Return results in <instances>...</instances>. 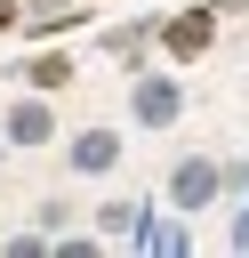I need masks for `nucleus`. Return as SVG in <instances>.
Masks as SVG:
<instances>
[{
	"instance_id": "f257e3e1",
	"label": "nucleus",
	"mask_w": 249,
	"mask_h": 258,
	"mask_svg": "<svg viewBox=\"0 0 249 258\" xmlns=\"http://www.w3.org/2000/svg\"><path fill=\"white\" fill-rule=\"evenodd\" d=\"M217 194H225V161H209V153H185V161L169 169V210H177V218L209 210Z\"/></svg>"
},
{
	"instance_id": "f03ea898",
	"label": "nucleus",
	"mask_w": 249,
	"mask_h": 258,
	"mask_svg": "<svg viewBox=\"0 0 249 258\" xmlns=\"http://www.w3.org/2000/svg\"><path fill=\"white\" fill-rule=\"evenodd\" d=\"M177 113H185L177 73H137V81H129V121H137V129H169Z\"/></svg>"
},
{
	"instance_id": "7ed1b4c3",
	"label": "nucleus",
	"mask_w": 249,
	"mask_h": 258,
	"mask_svg": "<svg viewBox=\"0 0 249 258\" xmlns=\"http://www.w3.org/2000/svg\"><path fill=\"white\" fill-rule=\"evenodd\" d=\"M0 137H8V145H48V137H56L48 97H40V89H32V97H16V105L0 113Z\"/></svg>"
},
{
	"instance_id": "20e7f679",
	"label": "nucleus",
	"mask_w": 249,
	"mask_h": 258,
	"mask_svg": "<svg viewBox=\"0 0 249 258\" xmlns=\"http://www.w3.org/2000/svg\"><path fill=\"white\" fill-rule=\"evenodd\" d=\"M64 161H72V177H112V169H120V137H112V129H80V137L64 145Z\"/></svg>"
},
{
	"instance_id": "39448f33",
	"label": "nucleus",
	"mask_w": 249,
	"mask_h": 258,
	"mask_svg": "<svg viewBox=\"0 0 249 258\" xmlns=\"http://www.w3.org/2000/svg\"><path fill=\"white\" fill-rule=\"evenodd\" d=\"M161 40H169V56H201L217 40V8H185L177 24H161Z\"/></svg>"
},
{
	"instance_id": "423d86ee",
	"label": "nucleus",
	"mask_w": 249,
	"mask_h": 258,
	"mask_svg": "<svg viewBox=\"0 0 249 258\" xmlns=\"http://www.w3.org/2000/svg\"><path fill=\"white\" fill-rule=\"evenodd\" d=\"M137 250H161V258H177V250H193V234L177 226V218H153V210H137V234H129Z\"/></svg>"
},
{
	"instance_id": "0eeeda50",
	"label": "nucleus",
	"mask_w": 249,
	"mask_h": 258,
	"mask_svg": "<svg viewBox=\"0 0 249 258\" xmlns=\"http://www.w3.org/2000/svg\"><path fill=\"white\" fill-rule=\"evenodd\" d=\"M24 81H32L40 97H48V89H64V81H72V56H64V48H40V56L24 64Z\"/></svg>"
},
{
	"instance_id": "6e6552de",
	"label": "nucleus",
	"mask_w": 249,
	"mask_h": 258,
	"mask_svg": "<svg viewBox=\"0 0 249 258\" xmlns=\"http://www.w3.org/2000/svg\"><path fill=\"white\" fill-rule=\"evenodd\" d=\"M137 210H145V202H104L96 226H104V234H137Z\"/></svg>"
},
{
	"instance_id": "1a4fd4ad",
	"label": "nucleus",
	"mask_w": 249,
	"mask_h": 258,
	"mask_svg": "<svg viewBox=\"0 0 249 258\" xmlns=\"http://www.w3.org/2000/svg\"><path fill=\"white\" fill-rule=\"evenodd\" d=\"M8 258H48V234L32 226V234H8Z\"/></svg>"
},
{
	"instance_id": "9d476101",
	"label": "nucleus",
	"mask_w": 249,
	"mask_h": 258,
	"mask_svg": "<svg viewBox=\"0 0 249 258\" xmlns=\"http://www.w3.org/2000/svg\"><path fill=\"white\" fill-rule=\"evenodd\" d=\"M104 48H112V56H137V48H145V24H120V32L104 40Z\"/></svg>"
},
{
	"instance_id": "9b49d317",
	"label": "nucleus",
	"mask_w": 249,
	"mask_h": 258,
	"mask_svg": "<svg viewBox=\"0 0 249 258\" xmlns=\"http://www.w3.org/2000/svg\"><path fill=\"white\" fill-rule=\"evenodd\" d=\"M16 8H24V0H0V32H8V24H16Z\"/></svg>"
},
{
	"instance_id": "f8f14e48",
	"label": "nucleus",
	"mask_w": 249,
	"mask_h": 258,
	"mask_svg": "<svg viewBox=\"0 0 249 258\" xmlns=\"http://www.w3.org/2000/svg\"><path fill=\"white\" fill-rule=\"evenodd\" d=\"M0 153H8V137H0Z\"/></svg>"
}]
</instances>
